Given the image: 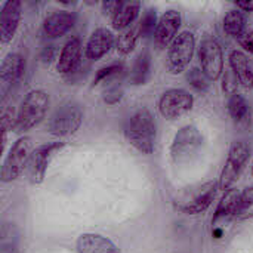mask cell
I'll return each instance as SVG.
<instances>
[{
  "mask_svg": "<svg viewBox=\"0 0 253 253\" xmlns=\"http://www.w3.org/2000/svg\"><path fill=\"white\" fill-rule=\"evenodd\" d=\"M64 142H52V144H46L42 145L39 148H36L31 153L28 166H27V173H28V179L31 184L37 185L42 184L47 170V166L52 160V157L64 147Z\"/></svg>",
  "mask_w": 253,
  "mask_h": 253,
  "instance_id": "cell-10",
  "label": "cell"
},
{
  "mask_svg": "<svg viewBox=\"0 0 253 253\" xmlns=\"http://www.w3.org/2000/svg\"><path fill=\"white\" fill-rule=\"evenodd\" d=\"M12 113L9 111H4L1 114V133H3V145L6 144V135H7V130L12 129L13 126V122H12Z\"/></svg>",
  "mask_w": 253,
  "mask_h": 253,
  "instance_id": "cell-33",
  "label": "cell"
},
{
  "mask_svg": "<svg viewBox=\"0 0 253 253\" xmlns=\"http://www.w3.org/2000/svg\"><path fill=\"white\" fill-rule=\"evenodd\" d=\"M216 196V184L206 182L203 185L188 188L175 200V209L185 215H199L205 212Z\"/></svg>",
  "mask_w": 253,
  "mask_h": 253,
  "instance_id": "cell-3",
  "label": "cell"
},
{
  "mask_svg": "<svg viewBox=\"0 0 253 253\" xmlns=\"http://www.w3.org/2000/svg\"><path fill=\"white\" fill-rule=\"evenodd\" d=\"M80 64H82V40L79 37H73L62 47L56 64V70L64 76H68Z\"/></svg>",
  "mask_w": 253,
  "mask_h": 253,
  "instance_id": "cell-15",
  "label": "cell"
},
{
  "mask_svg": "<svg viewBox=\"0 0 253 253\" xmlns=\"http://www.w3.org/2000/svg\"><path fill=\"white\" fill-rule=\"evenodd\" d=\"M123 98V89L119 86H113L108 90L104 92V102L108 105H116L122 101Z\"/></svg>",
  "mask_w": 253,
  "mask_h": 253,
  "instance_id": "cell-31",
  "label": "cell"
},
{
  "mask_svg": "<svg viewBox=\"0 0 253 253\" xmlns=\"http://www.w3.org/2000/svg\"><path fill=\"white\" fill-rule=\"evenodd\" d=\"M151 71V55L148 50H142L133 61V67L130 70V83L132 84H144Z\"/></svg>",
  "mask_w": 253,
  "mask_h": 253,
  "instance_id": "cell-21",
  "label": "cell"
},
{
  "mask_svg": "<svg viewBox=\"0 0 253 253\" xmlns=\"http://www.w3.org/2000/svg\"><path fill=\"white\" fill-rule=\"evenodd\" d=\"M123 70L122 64H111L108 67H102L96 71V76L93 79V84H98L99 82H104L107 79H110L111 76H116L117 73H120Z\"/></svg>",
  "mask_w": 253,
  "mask_h": 253,
  "instance_id": "cell-30",
  "label": "cell"
},
{
  "mask_svg": "<svg viewBox=\"0 0 253 253\" xmlns=\"http://www.w3.org/2000/svg\"><path fill=\"white\" fill-rule=\"evenodd\" d=\"M236 6H237V9H242L245 12H252L253 10V1H249V0H246V1H236Z\"/></svg>",
  "mask_w": 253,
  "mask_h": 253,
  "instance_id": "cell-38",
  "label": "cell"
},
{
  "mask_svg": "<svg viewBox=\"0 0 253 253\" xmlns=\"http://www.w3.org/2000/svg\"><path fill=\"white\" fill-rule=\"evenodd\" d=\"M181 21H182V18L178 10H175V9L166 10L157 22V28L154 33L156 43L159 46H166L169 42H173V39L178 36Z\"/></svg>",
  "mask_w": 253,
  "mask_h": 253,
  "instance_id": "cell-13",
  "label": "cell"
},
{
  "mask_svg": "<svg viewBox=\"0 0 253 253\" xmlns=\"http://www.w3.org/2000/svg\"><path fill=\"white\" fill-rule=\"evenodd\" d=\"M123 1H105L102 3V9H104V13L105 15H111L114 18V15L119 12V9L122 7Z\"/></svg>",
  "mask_w": 253,
  "mask_h": 253,
  "instance_id": "cell-36",
  "label": "cell"
},
{
  "mask_svg": "<svg viewBox=\"0 0 253 253\" xmlns=\"http://www.w3.org/2000/svg\"><path fill=\"white\" fill-rule=\"evenodd\" d=\"M199 59L202 71L209 80H218L224 71V55L219 43L213 39H206L199 47Z\"/></svg>",
  "mask_w": 253,
  "mask_h": 253,
  "instance_id": "cell-11",
  "label": "cell"
},
{
  "mask_svg": "<svg viewBox=\"0 0 253 253\" xmlns=\"http://www.w3.org/2000/svg\"><path fill=\"white\" fill-rule=\"evenodd\" d=\"M203 138L197 127L194 126H184L173 138L170 145V157L176 165L190 163V160L199 153L202 147Z\"/></svg>",
  "mask_w": 253,
  "mask_h": 253,
  "instance_id": "cell-5",
  "label": "cell"
},
{
  "mask_svg": "<svg viewBox=\"0 0 253 253\" xmlns=\"http://www.w3.org/2000/svg\"><path fill=\"white\" fill-rule=\"evenodd\" d=\"M187 80L188 83L199 92H206L209 89V79L200 68H193L187 73Z\"/></svg>",
  "mask_w": 253,
  "mask_h": 253,
  "instance_id": "cell-28",
  "label": "cell"
},
{
  "mask_svg": "<svg viewBox=\"0 0 253 253\" xmlns=\"http://www.w3.org/2000/svg\"><path fill=\"white\" fill-rule=\"evenodd\" d=\"M249 157H251V148L246 142H243V141L233 142V145L228 151L225 166H224L221 178H219V190L227 191L231 188V185L236 182V179L243 172Z\"/></svg>",
  "mask_w": 253,
  "mask_h": 253,
  "instance_id": "cell-8",
  "label": "cell"
},
{
  "mask_svg": "<svg viewBox=\"0 0 253 253\" xmlns=\"http://www.w3.org/2000/svg\"><path fill=\"white\" fill-rule=\"evenodd\" d=\"M83 122V111L82 108L74 104L68 102L61 105L49 120V133L58 138L73 135Z\"/></svg>",
  "mask_w": 253,
  "mask_h": 253,
  "instance_id": "cell-7",
  "label": "cell"
},
{
  "mask_svg": "<svg viewBox=\"0 0 253 253\" xmlns=\"http://www.w3.org/2000/svg\"><path fill=\"white\" fill-rule=\"evenodd\" d=\"M136 40H138V33L136 30H126L123 31L117 42H116V49L120 55H129L133 49H135V44H136Z\"/></svg>",
  "mask_w": 253,
  "mask_h": 253,
  "instance_id": "cell-26",
  "label": "cell"
},
{
  "mask_svg": "<svg viewBox=\"0 0 253 253\" xmlns=\"http://www.w3.org/2000/svg\"><path fill=\"white\" fill-rule=\"evenodd\" d=\"M53 55H55V46L50 44V46H44V47H43L40 58H42L43 62H50V61L53 59Z\"/></svg>",
  "mask_w": 253,
  "mask_h": 253,
  "instance_id": "cell-37",
  "label": "cell"
},
{
  "mask_svg": "<svg viewBox=\"0 0 253 253\" xmlns=\"http://www.w3.org/2000/svg\"><path fill=\"white\" fill-rule=\"evenodd\" d=\"M252 175H253V166H252Z\"/></svg>",
  "mask_w": 253,
  "mask_h": 253,
  "instance_id": "cell-39",
  "label": "cell"
},
{
  "mask_svg": "<svg viewBox=\"0 0 253 253\" xmlns=\"http://www.w3.org/2000/svg\"><path fill=\"white\" fill-rule=\"evenodd\" d=\"M141 10L139 1H126L122 4L119 12L113 18V28L114 30H125L127 28L136 18Z\"/></svg>",
  "mask_w": 253,
  "mask_h": 253,
  "instance_id": "cell-22",
  "label": "cell"
},
{
  "mask_svg": "<svg viewBox=\"0 0 253 253\" xmlns=\"http://www.w3.org/2000/svg\"><path fill=\"white\" fill-rule=\"evenodd\" d=\"M89 67L87 65H84V64H80L73 73H70L68 76H65V79L68 80V82H77V80H80L82 77H84L86 76V70H87Z\"/></svg>",
  "mask_w": 253,
  "mask_h": 253,
  "instance_id": "cell-34",
  "label": "cell"
},
{
  "mask_svg": "<svg viewBox=\"0 0 253 253\" xmlns=\"http://www.w3.org/2000/svg\"><path fill=\"white\" fill-rule=\"evenodd\" d=\"M113 43H114L113 33L107 28H98L89 37V40L86 43L84 55L87 59L96 61L110 52V49L113 47Z\"/></svg>",
  "mask_w": 253,
  "mask_h": 253,
  "instance_id": "cell-16",
  "label": "cell"
},
{
  "mask_svg": "<svg viewBox=\"0 0 253 253\" xmlns=\"http://www.w3.org/2000/svg\"><path fill=\"white\" fill-rule=\"evenodd\" d=\"M224 31L231 36V37H240L243 33H245V27H246V18L243 15V12L237 10V9H233V10H228L227 15L224 16Z\"/></svg>",
  "mask_w": 253,
  "mask_h": 253,
  "instance_id": "cell-23",
  "label": "cell"
},
{
  "mask_svg": "<svg viewBox=\"0 0 253 253\" xmlns=\"http://www.w3.org/2000/svg\"><path fill=\"white\" fill-rule=\"evenodd\" d=\"M18 252V230L13 224H4L1 227V246L0 253Z\"/></svg>",
  "mask_w": 253,
  "mask_h": 253,
  "instance_id": "cell-25",
  "label": "cell"
},
{
  "mask_svg": "<svg viewBox=\"0 0 253 253\" xmlns=\"http://www.w3.org/2000/svg\"><path fill=\"white\" fill-rule=\"evenodd\" d=\"M224 89L227 92H231V95L236 93V89H237V77L233 74H225V79H224Z\"/></svg>",
  "mask_w": 253,
  "mask_h": 253,
  "instance_id": "cell-35",
  "label": "cell"
},
{
  "mask_svg": "<svg viewBox=\"0 0 253 253\" xmlns=\"http://www.w3.org/2000/svg\"><path fill=\"white\" fill-rule=\"evenodd\" d=\"M125 136L139 153L153 154L156 150L157 125L151 111L147 108L135 111L125 125Z\"/></svg>",
  "mask_w": 253,
  "mask_h": 253,
  "instance_id": "cell-1",
  "label": "cell"
},
{
  "mask_svg": "<svg viewBox=\"0 0 253 253\" xmlns=\"http://www.w3.org/2000/svg\"><path fill=\"white\" fill-rule=\"evenodd\" d=\"M253 218V187H249L242 191V200H240V209L237 213L239 221H246Z\"/></svg>",
  "mask_w": 253,
  "mask_h": 253,
  "instance_id": "cell-27",
  "label": "cell"
},
{
  "mask_svg": "<svg viewBox=\"0 0 253 253\" xmlns=\"http://www.w3.org/2000/svg\"><path fill=\"white\" fill-rule=\"evenodd\" d=\"M240 200H242V193L236 188H230L224 193L216 212H215V218L213 222H218L221 219H236L239 209H240Z\"/></svg>",
  "mask_w": 253,
  "mask_h": 253,
  "instance_id": "cell-19",
  "label": "cell"
},
{
  "mask_svg": "<svg viewBox=\"0 0 253 253\" xmlns=\"http://www.w3.org/2000/svg\"><path fill=\"white\" fill-rule=\"evenodd\" d=\"M76 22V16L71 12L67 10H61V12H55L52 15H49L44 22H43V31L47 37L50 39H56L64 36L65 33H68L73 25Z\"/></svg>",
  "mask_w": 253,
  "mask_h": 253,
  "instance_id": "cell-18",
  "label": "cell"
},
{
  "mask_svg": "<svg viewBox=\"0 0 253 253\" xmlns=\"http://www.w3.org/2000/svg\"><path fill=\"white\" fill-rule=\"evenodd\" d=\"M193 104L194 98L190 92L184 89H169L162 95L159 101V110L163 117L175 120L187 114L193 108Z\"/></svg>",
  "mask_w": 253,
  "mask_h": 253,
  "instance_id": "cell-9",
  "label": "cell"
},
{
  "mask_svg": "<svg viewBox=\"0 0 253 253\" xmlns=\"http://www.w3.org/2000/svg\"><path fill=\"white\" fill-rule=\"evenodd\" d=\"M79 253H122L120 249L107 237L99 234H82L76 243Z\"/></svg>",
  "mask_w": 253,
  "mask_h": 253,
  "instance_id": "cell-17",
  "label": "cell"
},
{
  "mask_svg": "<svg viewBox=\"0 0 253 253\" xmlns=\"http://www.w3.org/2000/svg\"><path fill=\"white\" fill-rule=\"evenodd\" d=\"M156 28H157V15H156V10L148 9L144 13V16H142L141 25H139V33H141L142 37H148L153 33H156Z\"/></svg>",
  "mask_w": 253,
  "mask_h": 253,
  "instance_id": "cell-29",
  "label": "cell"
},
{
  "mask_svg": "<svg viewBox=\"0 0 253 253\" xmlns=\"http://www.w3.org/2000/svg\"><path fill=\"white\" fill-rule=\"evenodd\" d=\"M25 73V59L19 53H9L4 56L0 67L1 89L6 92L15 83H18Z\"/></svg>",
  "mask_w": 253,
  "mask_h": 253,
  "instance_id": "cell-14",
  "label": "cell"
},
{
  "mask_svg": "<svg viewBox=\"0 0 253 253\" xmlns=\"http://www.w3.org/2000/svg\"><path fill=\"white\" fill-rule=\"evenodd\" d=\"M230 65L237 80L245 87H253V65L242 50H233L230 53Z\"/></svg>",
  "mask_w": 253,
  "mask_h": 253,
  "instance_id": "cell-20",
  "label": "cell"
},
{
  "mask_svg": "<svg viewBox=\"0 0 253 253\" xmlns=\"http://www.w3.org/2000/svg\"><path fill=\"white\" fill-rule=\"evenodd\" d=\"M33 153V139L30 136L19 138L10 148L9 154L6 156L1 168V181L12 182L15 181L24 169L28 166L30 157Z\"/></svg>",
  "mask_w": 253,
  "mask_h": 253,
  "instance_id": "cell-4",
  "label": "cell"
},
{
  "mask_svg": "<svg viewBox=\"0 0 253 253\" xmlns=\"http://www.w3.org/2000/svg\"><path fill=\"white\" fill-rule=\"evenodd\" d=\"M228 113L234 122L242 123V122L248 120V117L251 116V108H249L248 101L242 95L234 93L228 99Z\"/></svg>",
  "mask_w": 253,
  "mask_h": 253,
  "instance_id": "cell-24",
  "label": "cell"
},
{
  "mask_svg": "<svg viewBox=\"0 0 253 253\" xmlns=\"http://www.w3.org/2000/svg\"><path fill=\"white\" fill-rule=\"evenodd\" d=\"M196 49V39L191 31H182L179 33L173 42L170 43V47L168 50V70L172 74H179L182 73L190 61L193 59Z\"/></svg>",
  "mask_w": 253,
  "mask_h": 253,
  "instance_id": "cell-6",
  "label": "cell"
},
{
  "mask_svg": "<svg viewBox=\"0 0 253 253\" xmlns=\"http://www.w3.org/2000/svg\"><path fill=\"white\" fill-rule=\"evenodd\" d=\"M21 21V1L10 0L6 1L0 12V42L1 44H7L19 25Z\"/></svg>",
  "mask_w": 253,
  "mask_h": 253,
  "instance_id": "cell-12",
  "label": "cell"
},
{
  "mask_svg": "<svg viewBox=\"0 0 253 253\" xmlns=\"http://www.w3.org/2000/svg\"><path fill=\"white\" fill-rule=\"evenodd\" d=\"M49 102V95L44 90L34 89L28 92L15 119V129L18 132H25L39 125L46 116Z\"/></svg>",
  "mask_w": 253,
  "mask_h": 253,
  "instance_id": "cell-2",
  "label": "cell"
},
{
  "mask_svg": "<svg viewBox=\"0 0 253 253\" xmlns=\"http://www.w3.org/2000/svg\"><path fill=\"white\" fill-rule=\"evenodd\" d=\"M237 40H239V44H240L243 49H246L248 52L253 53V30H251V31H245Z\"/></svg>",
  "mask_w": 253,
  "mask_h": 253,
  "instance_id": "cell-32",
  "label": "cell"
}]
</instances>
